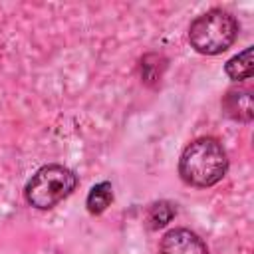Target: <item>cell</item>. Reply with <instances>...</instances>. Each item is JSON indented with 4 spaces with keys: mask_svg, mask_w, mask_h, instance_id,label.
Wrapping results in <instances>:
<instances>
[{
    "mask_svg": "<svg viewBox=\"0 0 254 254\" xmlns=\"http://www.w3.org/2000/svg\"><path fill=\"white\" fill-rule=\"evenodd\" d=\"M177 214V208L167 202V200H161V202H155L151 204L149 212H147V222H149V228H161L165 226L167 222H171V218Z\"/></svg>",
    "mask_w": 254,
    "mask_h": 254,
    "instance_id": "ba28073f",
    "label": "cell"
},
{
    "mask_svg": "<svg viewBox=\"0 0 254 254\" xmlns=\"http://www.w3.org/2000/svg\"><path fill=\"white\" fill-rule=\"evenodd\" d=\"M113 200V189H111V183L109 181H101L97 185L91 187L89 194H87V210L91 214H101Z\"/></svg>",
    "mask_w": 254,
    "mask_h": 254,
    "instance_id": "52a82bcc",
    "label": "cell"
},
{
    "mask_svg": "<svg viewBox=\"0 0 254 254\" xmlns=\"http://www.w3.org/2000/svg\"><path fill=\"white\" fill-rule=\"evenodd\" d=\"M238 36V22L224 10H208L192 20L189 28L190 46L204 56H216L226 52Z\"/></svg>",
    "mask_w": 254,
    "mask_h": 254,
    "instance_id": "7a4b0ae2",
    "label": "cell"
},
{
    "mask_svg": "<svg viewBox=\"0 0 254 254\" xmlns=\"http://www.w3.org/2000/svg\"><path fill=\"white\" fill-rule=\"evenodd\" d=\"M252 52H254L252 46H248V48H244V52H240L238 56H234V58H230V60L226 62L224 71H226V75H228L230 79L240 81V79L252 77V73H254Z\"/></svg>",
    "mask_w": 254,
    "mask_h": 254,
    "instance_id": "8992f818",
    "label": "cell"
},
{
    "mask_svg": "<svg viewBox=\"0 0 254 254\" xmlns=\"http://www.w3.org/2000/svg\"><path fill=\"white\" fill-rule=\"evenodd\" d=\"M222 109L224 113L240 123H250L254 117V109H252V91L244 89V87H234L228 89L226 95L222 97Z\"/></svg>",
    "mask_w": 254,
    "mask_h": 254,
    "instance_id": "5b68a950",
    "label": "cell"
},
{
    "mask_svg": "<svg viewBox=\"0 0 254 254\" xmlns=\"http://www.w3.org/2000/svg\"><path fill=\"white\" fill-rule=\"evenodd\" d=\"M77 187V177L64 165H46L42 167L26 185V200L36 208H52Z\"/></svg>",
    "mask_w": 254,
    "mask_h": 254,
    "instance_id": "3957f363",
    "label": "cell"
},
{
    "mask_svg": "<svg viewBox=\"0 0 254 254\" xmlns=\"http://www.w3.org/2000/svg\"><path fill=\"white\" fill-rule=\"evenodd\" d=\"M228 157L224 147L214 137H200L187 145L179 159L181 179L196 189H206L224 179Z\"/></svg>",
    "mask_w": 254,
    "mask_h": 254,
    "instance_id": "6da1fadb",
    "label": "cell"
},
{
    "mask_svg": "<svg viewBox=\"0 0 254 254\" xmlns=\"http://www.w3.org/2000/svg\"><path fill=\"white\" fill-rule=\"evenodd\" d=\"M159 254H208V248L192 230L173 228L161 238Z\"/></svg>",
    "mask_w": 254,
    "mask_h": 254,
    "instance_id": "277c9868",
    "label": "cell"
}]
</instances>
